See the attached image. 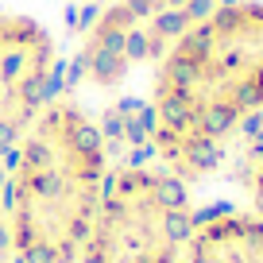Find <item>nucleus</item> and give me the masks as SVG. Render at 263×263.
<instances>
[{
  "label": "nucleus",
  "mask_w": 263,
  "mask_h": 263,
  "mask_svg": "<svg viewBox=\"0 0 263 263\" xmlns=\"http://www.w3.org/2000/svg\"><path fill=\"white\" fill-rule=\"evenodd\" d=\"M143 155L201 190L263 128V0H221L136 89Z\"/></svg>",
  "instance_id": "nucleus-1"
},
{
  "label": "nucleus",
  "mask_w": 263,
  "mask_h": 263,
  "mask_svg": "<svg viewBox=\"0 0 263 263\" xmlns=\"http://www.w3.org/2000/svg\"><path fill=\"white\" fill-rule=\"evenodd\" d=\"M116 163L101 105L58 93L0 155L4 263H74Z\"/></svg>",
  "instance_id": "nucleus-2"
},
{
  "label": "nucleus",
  "mask_w": 263,
  "mask_h": 263,
  "mask_svg": "<svg viewBox=\"0 0 263 263\" xmlns=\"http://www.w3.org/2000/svg\"><path fill=\"white\" fill-rule=\"evenodd\" d=\"M213 4L221 0H93L66 31L70 89L97 105L132 97Z\"/></svg>",
  "instance_id": "nucleus-3"
},
{
  "label": "nucleus",
  "mask_w": 263,
  "mask_h": 263,
  "mask_svg": "<svg viewBox=\"0 0 263 263\" xmlns=\"http://www.w3.org/2000/svg\"><path fill=\"white\" fill-rule=\"evenodd\" d=\"M197 205V190L155 159H120L74 263H186Z\"/></svg>",
  "instance_id": "nucleus-4"
},
{
  "label": "nucleus",
  "mask_w": 263,
  "mask_h": 263,
  "mask_svg": "<svg viewBox=\"0 0 263 263\" xmlns=\"http://www.w3.org/2000/svg\"><path fill=\"white\" fill-rule=\"evenodd\" d=\"M66 89V31L39 4L0 0V155Z\"/></svg>",
  "instance_id": "nucleus-5"
},
{
  "label": "nucleus",
  "mask_w": 263,
  "mask_h": 263,
  "mask_svg": "<svg viewBox=\"0 0 263 263\" xmlns=\"http://www.w3.org/2000/svg\"><path fill=\"white\" fill-rule=\"evenodd\" d=\"M186 263H263V221L240 201H201Z\"/></svg>",
  "instance_id": "nucleus-6"
},
{
  "label": "nucleus",
  "mask_w": 263,
  "mask_h": 263,
  "mask_svg": "<svg viewBox=\"0 0 263 263\" xmlns=\"http://www.w3.org/2000/svg\"><path fill=\"white\" fill-rule=\"evenodd\" d=\"M224 178L232 182V201H240L252 217L263 221V128H255L244 140Z\"/></svg>",
  "instance_id": "nucleus-7"
}]
</instances>
